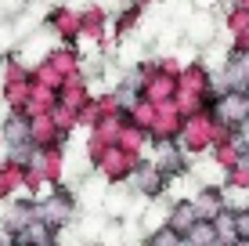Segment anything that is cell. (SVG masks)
Returning a JSON list of instances; mask_svg holds the SVG:
<instances>
[{
    "label": "cell",
    "instance_id": "6da1fadb",
    "mask_svg": "<svg viewBox=\"0 0 249 246\" xmlns=\"http://www.w3.org/2000/svg\"><path fill=\"white\" fill-rule=\"evenodd\" d=\"M18 243H25V246H47V243H51V235H47V228H44V221L29 225V228H25V232L18 235Z\"/></svg>",
    "mask_w": 249,
    "mask_h": 246
},
{
    "label": "cell",
    "instance_id": "7a4b0ae2",
    "mask_svg": "<svg viewBox=\"0 0 249 246\" xmlns=\"http://www.w3.org/2000/svg\"><path fill=\"white\" fill-rule=\"evenodd\" d=\"M44 214H47V217H54V225H62V221H65V214H69V207H65L62 199H54V203H47V207H44Z\"/></svg>",
    "mask_w": 249,
    "mask_h": 246
},
{
    "label": "cell",
    "instance_id": "3957f363",
    "mask_svg": "<svg viewBox=\"0 0 249 246\" xmlns=\"http://www.w3.org/2000/svg\"><path fill=\"white\" fill-rule=\"evenodd\" d=\"M192 235H195V243H213V235H217V232H213V228H192Z\"/></svg>",
    "mask_w": 249,
    "mask_h": 246
},
{
    "label": "cell",
    "instance_id": "277c9868",
    "mask_svg": "<svg viewBox=\"0 0 249 246\" xmlns=\"http://www.w3.org/2000/svg\"><path fill=\"white\" fill-rule=\"evenodd\" d=\"M156 246H177V235L174 232H162V239H156Z\"/></svg>",
    "mask_w": 249,
    "mask_h": 246
},
{
    "label": "cell",
    "instance_id": "5b68a950",
    "mask_svg": "<svg viewBox=\"0 0 249 246\" xmlns=\"http://www.w3.org/2000/svg\"><path fill=\"white\" fill-rule=\"evenodd\" d=\"M238 232L249 235V214H238Z\"/></svg>",
    "mask_w": 249,
    "mask_h": 246
},
{
    "label": "cell",
    "instance_id": "8992f818",
    "mask_svg": "<svg viewBox=\"0 0 249 246\" xmlns=\"http://www.w3.org/2000/svg\"><path fill=\"white\" fill-rule=\"evenodd\" d=\"M242 145H246V149H249V120H246V123H242Z\"/></svg>",
    "mask_w": 249,
    "mask_h": 246
}]
</instances>
